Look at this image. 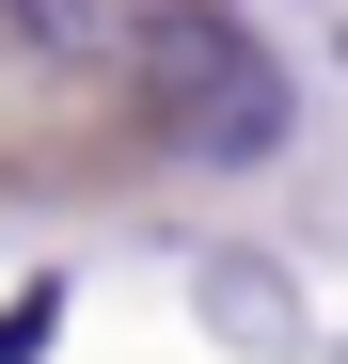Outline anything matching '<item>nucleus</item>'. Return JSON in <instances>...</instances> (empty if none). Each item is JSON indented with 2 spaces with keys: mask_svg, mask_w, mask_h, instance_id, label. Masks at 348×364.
I'll use <instances>...</instances> for the list:
<instances>
[{
  "mask_svg": "<svg viewBox=\"0 0 348 364\" xmlns=\"http://www.w3.org/2000/svg\"><path fill=\"white\" fill-rule=\"evenodd\" d=\"M127 80L158 111V143H190V159H269L285 143V64L222 16V0H143Z\"/></svg>",
  "mask_w": 348,
  "mask_h": 364,
  "instance_id": "obj_1",
  "label": "nucleus"
},
{
  "mask_svg": "<svg viewBox=\"0 0 348 364\" xmlns=\"http://www.w3.org/2000/svg\"><path fill=\"white\" fill-rule=\"evenodd\" d=\"M16 32H32V48H64V64H127L143 0H16Z\"/></svg>",
  "mask_w": 348,
  "mask_h": 364,
  "instance_id": "obj_2",
  "label": "nucleus"
}]
</instances>
